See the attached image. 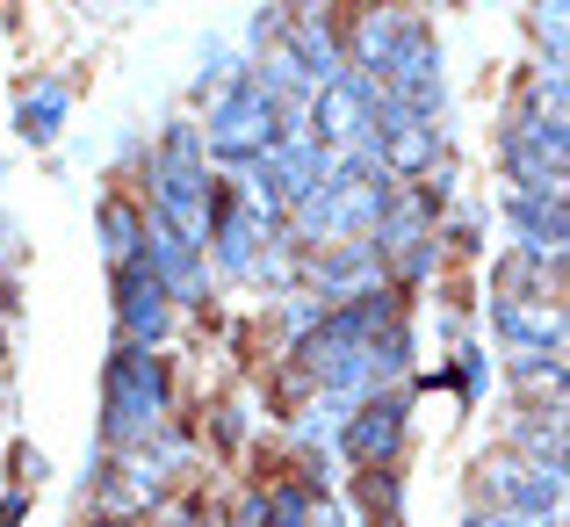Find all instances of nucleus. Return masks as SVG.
<instances>
[{"instance_id":"11","label":"nucleus","mask_w":570,"mask_h":527,"mask_svg":"<svg viewBox=\"0 0 570 527\" xmlns=\"http://www.w3.org/2000/svg\"><path fill=\"white\" fill-rule=\"evenodd\" d=\"M491 333H499L505 361H513V354H563V311H542V304H491Z\"/></svg>"},{"instance_id":"4","label":"nucleus","mask_w":570,"mask_h":527,"mask_svg":"<svg viewBox=\"0 0 570 527\" xmlns=\"http://www.w3.org/2000/svg\"><path fill=\"white\" fill-rule=\"evenodd\" d=\"M404 433H412V390L390 383V390H368V398L347 412V427H340V448H347L354 470H397Z\"/></svg>"},{"instance_id":"18","label":"nucleus","mask_w":570,"mask_h":527,"mask_svg":"<svg viewBox=\"0 0 570 527\" xmlns=\"http://www.w3.org/2000/svg\"><path fill=\"white\" fill-rule=\"evenodd\" d=\"M261 499H267L261 527H311V514H318V491H311L304 477H296V485H267Z\"/></svg>"},{"instance_id":"17","label":"nucleus","mask_w":570,"mask_h":527,"mask_svg":"<svg viewBox=\"0 0 570 527\" xmlns=\"http://www.w3.org/2000/svg\"><path fill=\"white\" fill-rule=\"evenodd\" d=\"M354 514L368 527H397L404 520V477L397 470H354Z\"/></svg>"},{"instance_id":"19","label":"nucleus","mask_w":570,"mask_h":527,"mask_svg":"<svg viewBox=\"0 0 570 527\" xmlns=\"http://www.w3.org/2000/svg\"><path fill=\"white\" fill-rule=\"evenodd\" d=\"M534 29H542V43H549L542 66H549V72H563V8H557V0H549V8H534Z\"/></svg>"},{"instance_id":"7","label":"nucleus","mask_w":570,"mask_h":527,"mask_svg":"<svg viewBox=\"0 0 570 527\" xmlns=\"http://www.w3.org/2000/svg\"><path fill=\"white\" fill-rule=\"evenodd\" d=\"M368 124H376V87L354 80V72H333V80L311 95V109H304V138L325 145V153L368 145Z\"/></svg>"},{"instance_id":"21","label":"nucleus","mask_w":570,"mask_h":527,"mask_svg":"<svg viewBox=\"0 0 570 527\" xmlns=\"http://www.w3.org/2000/svg\"><path fill=\"white\" fill-rule=\"evenodd\" d=\"M462 527H528V520H513V514H491V506H476V514L462 520Z\"/></svg>"},{"instance_id":"9","label":"nucleus","mask_w":570,"mask_h":527,"mask_svg":"<svg viewBox=\"0 0 570 527\" xmlns=\"http://www.w3.org/2000/svg\"><path fill=\"white\" fill-rule=\"evenodd\" d=\"M145 267L159 275V290H167L174 304H203V296H209V261H203V246L159 232L153 217H145Z\"/></svg>"},{"instance_id":"13","label":"nucleus","mask_w":570,"mask_h":527,"mask_svg":"<svg viewBox=\"0 0 570 527\" xmlns=\"http://www.w3.org/2000/svg\"><path fill=\"white\" fill-rule=\"evenodd\" d=\"M95 499H101V514L138 520V506H153V499H159V470H145V456H101V470H95Z\"/></svg>"},{"instance_id":"12","label":"nucleus","mask_w":570,"mask_h":527,"mask_svg":"<svg viewBox=\"0 0 570 527\" xmlns=\"http://www.w3.org/2000/svg\"><path fill=\"white\" fill-rule=\"evenodd\" d=\"M491 282H499V296H491V304H542V311H557L563 261H542V253H505Z\"/></svg>"},{"instance_id":"8","label":"nucleus","mask_w":570,"mask_h":527,"mask_svg":"<svg viewBox=\"0 0 570 527\" xmlns=\"http://www.w3.org/2000/svg\"><path fill=\"white\" fill-rule=\"evenodd\" d=\"M167 325H174V296L159 290L153 267H145V261L116 267V333H124V348L153 354L159 340H167Z\"/></svg>"},{"instance_id":"1","label":"nucleus","mask_w":570,"mask_h":527,"mask_svg":"<svg viewBox=\"0 0 570 527\" xmlns=\"http://www.w3.org/2000/svg\"><path fill=\"white\" fill-rule=\"evenodd\" d=\"M203 159H217V167H261V159H275V145L282 138H296L304 130V116H289L282 101H267L261 87H253V72L238 66L232 80L209 95V109H203Z\"/></svg>"},{"instance_id":"2","label":"nucleus","mask_w":570,"mask_h":527,"mask_svg":"<svg viewBox=\"0 0 570 527\" xmlns=\"http://www.w3.org/2000/svg\"><path fill=\"white\" fill-rule=\"evenodd\" d=\"M209 195H217V174H209V159H203V130L181 116V124H167V138H159V153H153V224L174 232V238H188V246H203Z\"/></svg>"},{"instance_id":"5","label":"nucleus","mask_w":570,"mask_h":527,"mask_svg":"<svg viewBox=\"0 0 570 527\" xmlns=\"http://www.w3.org/2000/svg\"><path fill=\"white\" fill-rule=\"evenodd\" d=\"M304 290L318 311H340V304H362V296L390 290L383 275V253L368 246V238H333V246H318L304 261Z\"/></svg>"},{"instance_id":"16","label":"nucleus","mask_w":570,"mask_h":527,"mask_svg":"<svg viewBox=\"0 0 570 527\" xmlns=\"http://www.w3.org/2000/svg\"><path fill=\"white\" fill-rule=\"evenodd\" d=\"M513 441H520V462H534V470L563 477V412H520L513 419Z\"/></svg>"},{"instance_id":"15","label":"nucleus","mask_w":570,"mask_h":527,"mask_svg":"<svg viewBox=\"0 0 570 527\" xmlns=\"http://www.w3.org/2000/svg\"><path fill=\"white\" fill-rule=\"evenodd\" d=\"M95 224H101V253H109V267L145 261V209L130 203V195H109Z\"/></svg>"},{"instance_id":"10","label":"nucleus","mask_w":570,"mask_h":527,"mask_svg":"<svg viewBox=\"0 0 570 527\" xmlns=\"http://www.w3.org/2000/svg\"><path fill=\"white\" fill-rule=\"evenodd\" d=\"M505 217H513V232H520V253L563 261V246H570V209H563V195H505Z\"/></svg>"},{"instance_id":"23","label":"nucleus","mask_w":570,"mask_h":527,"mask_svg":"<svg viewBox=\"0 0 570 527\" xmlns=\"http://www.w3.org/2000/svg\"><path fill=\"white\" fill-rule=\"evenodd\" d=\"M22 520V491H8V499H0V527H14Z\"/></svg>"},{"instance_id":"22","label":"nucleus","mask_w":570,"mask_h":527,"mask_svg":"<svg viewBox=\"0 0 570 527\" xmlns=\"http://www.w3.org/2000/svg\"><path fill=\"white\" fill-rule=\"evenodd\" d=\"M174 527H232V520H217V514H203V506H188V514H174Z\"/></svg>"},{"instance_id":"14","label":"nucleus","mask_w":570,"mask_h":527,"mask_svg":"<svg viewBox=\"0 0 570 527\" xmlns=\"http://www.w3.org/2000/svg\"><path fill=\"white\" fill-rule=\"evenodd\" d=\"M66 109H72V87L66 80H37V87H22V101H14V130H22L29 145H51L58 130H66Z\"/></svg>"},{"instance_id":"3","label":"nucleus","mask_w":570,"mask_h":527,"mask_svg":"<svg viewBox=\"0 0 570 527\" xmlns=\"http://www.w3.org/2000/svg\"><path fill=\"white\" fill-rule=\"evenodd\" d=\"M159 419H167V361L145 348H116L101 361V441L153 448Z\"/></svg>"},{"instance_id":"20","label":"nucleus","mask_w":570,"mask_h":527,"mask_svg":"<svg viewBox=\"0 0 570 527\" xmlns=\"http://www.w3.org/2000/svg\"><path fill=\"white\" fill-rule=\"evenodd\" d=\"M462 390H470V398L484 390V354H476V348H462Z\"/></svg>"},{"instance_id":"24","label":"nucleus","mask_w":570,"mask_h":527,"mask_svg":"<svg viewBox=\"0 0 570 527\" xmlns=\"http://www.w3.org/2000/svg\"><path fill=\"white\" fill-rule=\"evenodd\" d=\"M87 527H145V520H124V514H101V520H87Z\"/></svg>"},{"instance_id":"6","label":"nucleus","mask_w":570,"mask_h":527,"mask_svg":"<svg viewBox=\"0 0 570 527\" xmlns=\"http://www.w3.org/2000/svg\"><path fill=\"white\" fill-rule=\"evenodd\" d=\"M476 491L491 499V514H513V520H528V527H549V520L563 514V477L534 470V462H520V456H484Z\"/></svg>"}]
</instances>
